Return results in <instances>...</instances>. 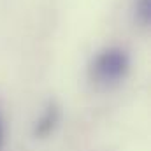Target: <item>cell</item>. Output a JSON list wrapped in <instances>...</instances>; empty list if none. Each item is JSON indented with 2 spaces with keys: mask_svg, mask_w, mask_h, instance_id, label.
<instances>
[{
  "mask_svg": "<svg viewBox=\"0 0 151 151\" xmlns=\"http://www.w3.org/2000/svg\"><path fill=\"white\" fill-rule=\"evenodd\" d=\"M130 69L128 55L119 47H109L100 51L91 63V79L99 84L109 86L125 79Z\"/></svg>",
  "mask_w": 151,
  "mask_h": 151,
  "instance_id": "1",
  "label": "cell"
},
{
  "mask_svg": "<svg viewBox=\"0 0 151 151\" xmlns=\"http://www.w3.org/2000/svg\"><path fill=\"white\" fill-rule=\"evenodd\" d=\"M58 119H60V109H58V106H56V104H49L47 109L44 111V114L39 118L37 125H35V130H34L35 135L40 137V139L47 137V135L56 128Z\"/></svg>",
  "mask_w": 151,
  "mask_h": 151,
  "instance_id": "2",
  "label": "cell"
},
{
  "mask_svg": "<svg viewBox=\"0 0 151 151\" xmlns=\"http://www.w3.org/2000/svg\"><path fill=\"white\" fill-rule=\"evenodd\" d=\"M135 14H137V19L142 25H150V21H151V0H137Z\"/></svg>",
  "mask_w": 151,
  "mask_h": 151,
  "instance_id": "3",
  "label": "cell"
},
{
  "mask_svg": "<svg viewBox=\"0 0 151 151\" xmlns=\"http://www.w3.org/2000/svg\"><path fill=\"white\" fill-rule=\"evenodd\" d=\"M4 144H5V130H4V121L0 118V151L4 150Z\"/></svg>",
  "mask_w": 151,
  "mask_h": 151,
  "instance_id": "4",
  "label": "cell"
}]
</instances>
